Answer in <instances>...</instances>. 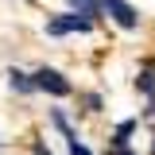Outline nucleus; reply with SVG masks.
Listing matches in <instances>:
<instances>
[{
  "label": "nucleus",
  "instance_id": "nucleus-1",
  "mask_svg": "<svg viewBox=\"0 0 155 155\" xmlns=\"http://www.w3.org/2000/svg\"><path fill=\"white\" fill-rule=\"evenodd\" d=\"M31 81H35V89H47V93H54V97H70V81L58 74V70H51V66H43L39 74H31Z\"/></svg>",
  "mask_w": 155,
  "mask_h": 155
},
{
  "label": "nucleus",
  "instance_id": "nucleus-2",
  "mask_svg": "<svg viewBox=\"0 0 155 155\" xmlns=\"http://www.w3.org/2000/svg\"><path fill=\"white\" fill-rule=\"evenodd\" d=\"M70 31H93V19L89 16H78V12H70V16H58L47 23V35H70Z\"/></svg>",
  "mask_w": 155,
  "mask_h": 155
},
{
  "label": "nucleus",
  "instance_id": "nucleus-3",
  "mask_svg": "<svg viewBox=\"0 0 155 155\" xmlns=\"http://www.w3.org/2000/svg\"><path fill=\"white\" fill-rule=\"evenodd\" d=\"M101 8L109 12V16L124 27V31H132V27H140V16H136V8L128 4V0H101Z\"/></svg>",
  "mask_w": 155,
  "mask_h": 155
},
{
  "label": "nucleus",
  "instance_id": "nucleus-4",
  "mask_svg": "<svg viewBox=\"0 0 155 155\" xmlns=\"http://www.w3.org/2000/svg\"><path fill=\"white\" fill-rule=\"evenodd\" d=\"M8 81H12V89H19V93H31L35 89V81L23 74V70H8Z\"/></svg>",
  "mask_w": 155,
  "mask_h": 155
},
{
  "label": "nucleus",
  "instance_id": "nucleus-5",
  "mask_svg": "<svg viewBox=\"0 0 155 155\" xmlns=\"http://www.w3.org/2000/svg\"><path fill=\"white\" fill-rule=\"evenodd\" d=\"M136 132V120H124V124H120V128H116V136H113V143L116 147H128V136Z\"/></svg>",
  "mask_w": 155,
  "mask_h": 155
},
{
  "label": "nucleus",
  "instance_id": "nucleus-6",
  "mask_svg": "<svg viewBox=\"0 0 155 155\" xmlns=\"http://www.w3.org/2000/svg\"><path fill=\"white\" fill-rule=\"evenodd\" d=\"M70 4H74V8L81 12V16H89V19H93L97 12H101V4H97V0H70Z\"/></svg>",
  "mask_w": 155,
  "mask_h": 155
},
{
  "label": "nucleus",
  "instance_id": "nucleus-7",
  "mask_svg": "<svg viewBox=\"0 0 155 155\" xmlns=\"http://www.w3.org/2000/svg\"><path fill=\"white\" fill-rule=\"evenodd\" d=\"M136 85H140L143 93H151V89H155V74H151V70H143V74H140V81H136Z\"/></svg>",
  "mask_w": 155,
  "mask_h": 155
},
{
  "label": "nucleus",
  "instance_id": "nucleus-8",
  "mask_svg": "<svg viewBox=\"0 0 155 155\" xmlns=\"http://www.w3.org/2000/svg\"><path fill=\"white\" fill-rule=\"evenodd\" d=\"M70 155H93V151H89V147H85L78 136H70Z\"/></svg>",
  "mask_w": 155,
  "mask_h": 155
},
{
  "label": "nucleus",
  "instance_id": "nucleus-9",
  "mask_svg": "<svg viewBox=\"0 0 155 155\" xmlns=\"http://www.w3.org/2000/svg\"><path fill=\"white\" fill-rule=\"evenodd\" d=\"M109 155H132V151H128V147H116V143H113V151H109Z\"/></svg>",
  "mask_w": 155,
  "mask_h": 155
},
{
  "label": "nucleus",
  "instance_id": "nucleus-10",
  "mask_svg": "<svg viewBox=\"0 0 155 155\" xmlns=\"http://www.w3.org/2000/svg\"><path fill=\"white\" fill-rule=\"evenodd\" d=\"M35 155H51V151H47V147H43V143H35Z\"/></svg>",
  "mask_w": 155,
  "mask_h": 155
}]
</instances>
